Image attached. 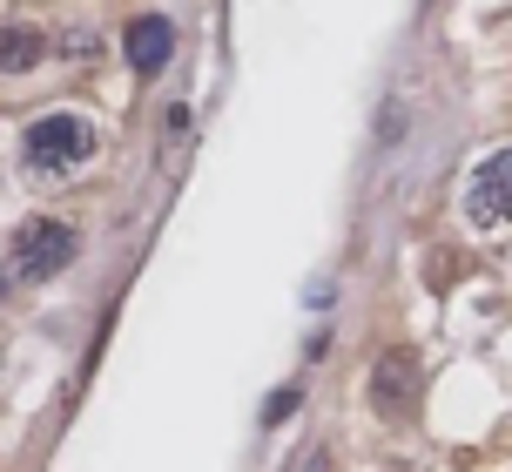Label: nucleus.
Instances as JSON below:
<instances>
[{"label":"nucleus","mask_w":512,"mask_h":472,"mask_svg":"<svg viewBox=\"0 0 512 472\" xmlns=\"http://www.w3.org/2000/svg\"><path fill=\"white\" fill-rule=\"evenodd\" d=\"M95 142L102 135H95L88 115H41L21 135V162H27V176L54 183V176H75L81 162H95Z\"/></svg>","instance_id":"obj_1"},{"label":"nucleus","mask_w":512,"mask_h":472,"mask_svg":"<svg viewBox=\"0 0 512 472\" xmlns=\"http://www.w3.org/2000/svg\"><path fill=\"white\" fill-rule=\"evenodd\" d=\"M75 263V230L68 223H54V216H34L14 230V250H7V270H14V284H48L54 270H68Z\"/></svg>","instance_id":"obj_2"},{"label":"nucleus","mask_w":512,"mask_h":472,"mask_svg":"<svg viewBox=\"0 0 512 472\" xmlns=\"http://www.w3.org/2000/svg\"><path fill=\"white\" fill-rule=\"evenodd\" d=\"M465 216L479 223V230H506L512 223V149L486 156L472 169V183H465Z\"/></svg>","instance_id":"obj_3"},{"label":"nucleus","mask_w":512,"mask_h":472,"mask_svg":"<svg viewBox=\"0 0 512 472\" xmlns=\"http://www.w3.org/2000/svg\"><path fill=\"white\" fill-rule=\"evenodd\" d=\"M418 392H425V365L411 351H384L378 365H371V405H378L384 419H411Z\"/></svg>","instance_id":"obj_4"},{"label":"nucleus","mask_w":512,"mask_h":472,"mask_svg":"<svg viewBox=\"0 0 512 472\" xmlns=\"http://www.w3.org/2000/svg\"><path fill=\"white\" fill-rule=\"evenodd\" d=\"M122 48H128V68H135V75H162L169 54H176V27L162 21V14H142V21L122 34Z\"/></svg>","instance_id":"obj_5"},{"label":"nucleus","mask_w":512,"mask_h":472,"mask_svg":"<svg viewBox=\"0 0 512 472\" xmlns=\"http://www.w3.org/2000/svg\"><path fill=\"white\" fill-rule=\"evenodd\" d=\"M34 61H41V34H34L27 21H14V27H7V54H0V68H7V75H27Z\"/></svg>","instance_id":"obj_6"},{"label":"nucleus","mask_w":512,"mask_h":472,"mask_svg":"<svg viewBox=\"0 0 512 472\" xmlns=\"http://www.w3.org/2000/svg\"><path fill=\"white\" fill-rule=\"evenodd\" d=\"M297 405H304V392H297V385H283V392L270 398V405H263V425H283L290 412H297Z\"/></svg>","instance_id":"obj_7"}]
</instances>
